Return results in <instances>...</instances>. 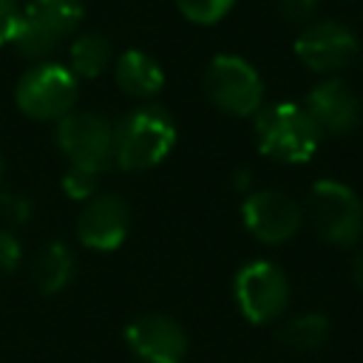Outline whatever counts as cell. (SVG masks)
Returning a JSON list of instances; mask_svg holds the SVG:
<instances>
[{
  "label": "cell",
  "mask_w": 363,
  "mask_h": 363,
  "mask_svg": "<svg viewBox=\"0 0 363 363\" xmlns=\"http://www.w3.org/2000/svg\"><path fill=\"white\" fill-rule=\"evenodd\" d=\"M176 145V122L162 105H139L113 125V164L128 173L156 167Z\"/></svg>",
  "instance_id": "6da1fadb"
},
{
  "label": "cell",
  "mask_w": 363,
  "mask_h": 363,
  "mask_svg": "<svg viewBox=\"0 0 363 363\" xmlns=\"http://www.w3.org/2000/svg\"><path fill=\"white\" fill-rule=\"evenodd\" d=\"M320 130L298 102H275L255 113L258 150L284 164H303L320 147Z\"/></svg>",
  "instance_id": "7a4b0ae2"
},
{
  "label": "cell",
  "mask_w": 363,
  "mask_h": 363,
  "mask_svg": "<svg viewBox=\"0 0 363 363\" xmlns=\"http://www.w3.org/2000/svg\"><path fill=\"white\" fill-rule=\"evenodd\" d=\"M79 23H82L79 0H28L20 9L11 45L23 57L45 62L48 54H54L62 43H71L77 37Z\"/></svg>",
  "instance_id": "3957f363"
},
{
  "label": "cell",
  "mask_w": 363,
  "mask_h": 363,
  "mask_svg": "<svg viewBox=\"0 0 363 363\" xmlns=\"http://www.w3.org/2000/svg\"><path fill=\"white\" fill-rule=\"evenodd\" d=\"M303 216L312 233L326 244L352 247L363 235V201L337 179H320L312 184Z\"/></svg>",
  "instance_id": "277c9868"
},
{
  "label": "cell",
  "mask_w": 363,
  "mask_h": 363,
  "mask_svg": "<svg viewBox=\"0 0 363 363\" xmlns=\"http://www.w3.org/2000/svg\"><path fill=\"white\" fill-rule=\"evenodd\" d=\"M79 79L60 62H34L14 85L17 108L37 122H60L71 111H77Z\"/></svg>",
  "instance_id": "5b68a950"
},
{
  "label": "cell",
  "mask_w": 363,
  "mask_h": 363,
  "mask_svg": "<svg viewBox=\"0 0 363 363\" xmlns=\"http://www.w3.org/2000/svg\"><path fill=\"white\" fill-rule=\"evenodd\" d=\"M204 96L227 116H255L264 108V79L252 62L235 54H218L207 62L201 79Z\"/></svg>",
  "instance_id": "8992f818"
},
{
  "label": "cell",
  "mask_w": 363,
  "mask_h": 363,
  "mask_svg": "<svg viewBox=\"0 0 363 363\" xmlns=\"http://www.w3.org/2000/svg\"><path fill=\"white\" fill-rule=\"evenodd\" d=\"M233 298L250 323H275L289 306V278L275 261H247L233 278Z\"/></svg>",
  "instance_id": "52a82bcc"
},
{
  "label": "cell",
  "mask_w": 363,
  "mask_h": 363,
  "mask_svg": "<svg viewBox=\"0 0 363 363\" xmlns=\"http://www.w3.org/2000/svg\"><path fill=\"white\" fill-rule=\"evenodd\" d=\"M54 139L68 159V167L102 173L113 164V122L94 111H71L62 116Z\"/></svg>",
  "instance_id": "ba28073f"
},
{
  "label": "cell",
  "mask_w": 363,
  "mask_h": 363,
  "mask_svg": "<svg viewBox=\"0 0 363 363\" xmlns=\"http://www.w3.org/2000/svg\"><path fill=\"white\" fill-rule=\"evenodd\" d=\"M241 221L247 233L261 244H284L303 224V207L284 190H252L241 201Z\"/></svg>",
  "instance_id": "9c48e42d"
},
{
  "label": "cell",
  "mask_w": 363,
  "mask_h": 363,
  "mask_svg": "<svg viewBox=\"0 0 363 363\" xmlns=\"http://www.w3.org/2000/svg\"><path fill=\"white\" fill-rule=\"evenodd\" d=\"M357 54V37L337 20H315L295 37V57L315 74L335 77Z\"/></svg>",
  "instance_id": "30bf717a"
},
{
  "label": "cell",
  "mask_w": 363,
  "mask_h": 363,
  "mask_svg": "<svg viewBox=\"0 0 363 363\" xmlns=\"http://www.w3.org/2000/svg\"><path fill=\"white\" fill-rule=\"evenodd\" d=\"M125 343L139 363H184L190 340L184 326L164 312H145L125 326Z\"/></svg>",
  "instance_id": "8fae6325"
},
{
  "label": "cell",
  "mask_w": 363,
  "mask_h": 363,
  "mask_svg": "<svg viewBox=\"0 0 363 363\" xmlns=\"http://www.w3.org/2000/svg\"><path fill=\"white\" fill-rule=\"evenodd\" d=\"M130 230V207L116 193H96L77 216V238L94 252H113Z\"/></svg>",
  "instance_id": "7c38bea8"
},
{
  "label": "cell",
  "mask_w": 363,
  "mask_h": 363,
  "mask_svg": "<svg viewBox=\"0 0 363 363\" xmlns=\"http://www.w3.org/2000/svg\"><path fill=\"white\" fill-rule=\"evenodd\" d=\"M303 108L312 116V122L318 125V130L320 133H332V136L352 133L360 125V113H363L357 94L340 77H323L306 94V105Z\"/></svg>",
  "instance_id": "4fadbf2b"
},
{
  "label": "cell",
  "mask_w": 363,
  "mask_h": 363,
  "mask_svg": "<svg viewBox=\"0 0 363 363\" xmlns=\"http://www.w3.org/2000/svg\"><path fill=\"white\" fill-rule=\"evenodd\" d=\"M113 79L119 91L136 99H153L164 88V71L159 60L142 48H128L113 60Z\"/></svg>",
  "instance_id": "5bb4252c"
},
{
  "label": "cell",
  "mask_w": 363,
  "mask_h": 363,
  "mask_svg": "<svg viewBox=\"0 0 363 363\" xmlns=\"http://www.w3.org/2000/svg\"><path fill=\"white\" fill-rule=\"evenodd\" d=\"M77 275V255L74 250L65 244V241H48L37 258H34V267H31V278H34V286L43 292V295H57L62 292Z\"/></svg>",
  "instance_id": "9a60e30c"
},
{
  "label": "cell",
  "mask_w": 363,
  "mask_h": 363,
  "mask_svg": "<svg viewBox=\"0 0 363 363\" xmlns=\"http://www.w3.org/2000/svg\"><path fill=\"white\" fill-rule=\"evenodd\" d=\"M113 60L111 40L99 31H82L68 43V71L77 79H96Z\"/></svg>",
  "instance_id": "2e32d148"
},
{
  "label": "cell",
  "mask_w": 363,
  "mask_h": 363,
  "mask_svg": "<svg viewBox=\"0 0 363 363\" xmlns=\"http://www.w3.org/2000/svg\"><path fill=\"white\" fill-rule=\"evenodd\" d=\"M329 335H332V320L323 312H301V315L284 320L278 329V340L286 349L301 352V354L323 349Z\"/></svg>",
  "instance_id": "e0dca14e"
},
{
  "label": "cell",
  "mask_w": 363,
  "mask_h": 363,
  "mask_svg": "<svg viewBox=\"0 0 363 363\" xmlns=\"http://www.w3.org/2000/svg\"><path fill=\"white\" fill-rule=\"evenodd\" d=\"M179 11L196 26H213L235 6V0H176Z\"/></svg>",
  "instance_id": "ac0fdd59"
},
{
  "label": "cell",
  "mask_w": 363,
  "mask_h": 363,
  "mask_svg": "<svg viewBox=\"0 0 363 363\" xmlns=\"http://www.w3.org/2000/svg\"><path fill=\"white\" fill-rule=\"evenodd\" d=\"M99 173H91V170H79V167H68L62 173V193L74 201H91L99 190Z\"/></svg>",
  "instance_id": "d6986e66"
},
{
  "label": "cell",
  "mask_w": 363,
  "mask_h": 363,
  "mask_svg": "<svg viewBox=\"0 0 363 363\" xmlns=\"http://www.w3.org/2000/svg\"><path fill=\"white\" fill-rule=\"evenodd\" d=\"M34 216V201L20 190H3L0 193V218L6 224H26Z\"/></svg>",
  "instance_id": "ffe728a7"
},
{
  "label": "cell",
  "mask_w": 363,
  "mask_h": 363,
  "mask_svg": "<svg viewBox=\"0 0 363 363\" xmlns=\"http://www.w3.org/2000/svg\"><path fill=\"white\" fill-rule=\"evenodd\" d=\"M23 261V244L20 238L9 230L0 227V272H14Z\"/></svg>",
  "instance_id": "44dd1931"
},
{
  "label": "cell",
  "mask_w": 363,
  "mask_h": 363,
  "mask_svg": "<svg viewBox=\"0 0 363 363\" xmlns=\"http://www.w3.org/2000/svg\"><path fill=\"white\" fill-rule=\"evenodd\" d=\"M278 11L289 23L309 26L312 17H315V11H318V0H278Z\"/></svg>",
  "instance_id": "7402d4cb"
},
{
  "label": "cell",
  "mask_w": 363,
  "mask_h": 363,
  "mask_svg": "<svg viewBox=\"0 0 363 363\" xmlns=\"http://www.w3.org/2000/svg\"><path fill=\"white\" fill-rule=\"evenodd\" d=\"M17 20H20L17 0H0V45H9L14 40Z\"/></svg>",
  "instance_id": "603a6c76"
},
{
  "label": "cell",
  "mask_w": 363,
  "mask_h": 363,
  "mask_svg": "<svg viewBox=\"0 0 363 363\" xmlns=\"http://www.w3.org/2000/svg\"><path fill=\"white\" fill-rule=\"evenodd\" d=\"M352 281L357 284V289L363 292V250L354 255V261H352Z\"/></svg>",
  "instance_id": "cb8c5ba5"
},
{
  "label": "cell",
  "mask_w": 363,
  "mask_h": 363,
  "mask_svg": "<svg viewBox=\"0 0 363 363\" xmlns=\"http://www.w3.org/2000/svg\"><path fill=\"white\" fill-rule=\"evenodd\" d=\"M0 176H3V156H0Z\"/></svg>",
  "instance_id": "d4e9b609"
}]
</instances>
